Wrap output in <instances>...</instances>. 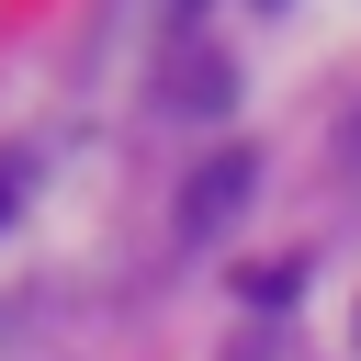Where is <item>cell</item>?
Segmentation results:
<instances>
[{
    "mask_svg": "<svg viewBox=\"0 0 361 361\" xmlns=\"http://www.w3.org/2000/svg\"><path fill=\"white\" fill-rule=\"evenodd\" d=\"M271 11H282V0H271Z\"/></svg>",
    "mask_w": 361,
    "mask_h": 361,
    "instance_id": "cell-5",
    "label": "cell"
},
{
    "mask_svg": "<svg viewBox=\"0 0 361 361\" xmlns=\"http://www.w3.org/2000/svg\"><path fill=\"white\" fill-rule=\"evenodd\" d=\"M0 214H11V180H0Z\"/></svg>",
    "mask_w": 361,
    "mask_h": 361,
    "instance_id": "cell-4",
    "label": "cell"
},
{
    "mask_svg": "<svg viewBox=\"0 0 361 361\" xmlns=\"http://www.w3.org/2000/svg\"><path fill=\"white\" fill-rule=\"evenodd\" d=\"M293 282H305L293 259H259V271H237V293H248V305H293Z\"/></svg>",
    "mask_w": 361,
    "mask_h": 361,
    "instance_id": "cell-2",
    "label": "cell"
},
{
    "mask_svg": "<svg viewBox=\"0 0 361 361\" xmlns=\"http://www.w3.org/2000/svg\"><path fill=\"white\" fill-rule=\"evenodd\" d=\"M248 180H259V158H248V147H214V158L192 169V192H180V237H214V226H237Z\"/></svg>",
    "mask_w": 361,
    "mask_h": 361,
    "instance_id": "cell-1",
    "label": "cell"
},
{
    "mask_svg": "<svg viewBox=\"0 0 361 361\" xmlns=\"http://www.w3.org/2000/svg\"><path fill=\"white\" fill-rule=\"evenodd\" d=\"M214 361H271V350H259V338H226V350H214Z\"/></svg>",
    "mask_w": 361,
    "mask_h": 361,
    "instance_id": "cell-3",
    "label": "cell"
}]
</instances>
